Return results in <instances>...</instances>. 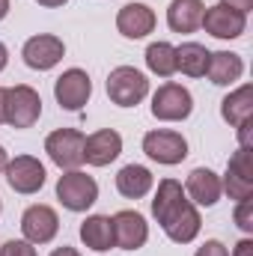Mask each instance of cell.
Returning a JSON list of instances; mask_svg holds the SVG:
<instances>
[{
	"mask_svg": "<svg viewBox=\"0 0 253 256\" xmlns=\"http://www.w3.org/2000/svg\"><path fill=\"white\" fill-rule=\"evenodd\" d=\"M230 256H253V238H242V242L232 248Z\"/></svg>",
	"mask_w": 253,
	"mask_h": 256,
	"instance_id": "f1b7e54d",
	"label": "cell"
},
{
	"mask_svg": "<svg viewBox=\"0 0 253 256\" xmlns=\"http://www.w3.org/2000/svg\"><path fill=\"white\" fill-rule=\"evenodd\" d=\"M194 256H230V248H226L224 242H218V238H208L206 244L196 248V254Z\"/></svg>",
	"mask_w": 253,
	"mask_h": 256,
	"instance_id": "4316f807",
	"label": "cell"
},
{
	"mask_svg": "<svg viewBox=\"0 0 253 256\" xmlns=\"http://www.w3.org/2000/svg\"><path fill=\"white\" fill-rule=\"evenodd\" d=\"M0 214H3V200H0Z\"/></svg>",
	"mask_w": 253,
	"mask_h": 256,
	"instance_id": "8d00e7d4",
	"label": "cell"
},
{
	"mask_svg": "<svg viewBox=\"0 0 253 256\" xmlns=\"http://www.w3.org/2000/svg\"><path fill=\"white\" fill-rule=\"evenodd\" d=\"M206 3L202 0H170L167 6V27L173 33H194L202 21Z\"/></svg>",
	"mask_w": 253,
	"mask_h": 256,
	"instance_id": "ffe728a7",
	"label": "cell"
},
{
	"mask_svg": "<svg viewBox=\"0 0 253 256\" xmlns=\"http://www.w3.org/2000/svg\"><path fill=\"white\" fill-rule=\"evenodd\" d=\"M236 134H238V146L242 149H253V116L244 120L242 126H236Z\"/></svg>",
	"mask_w": 253,
	"mask_h": 256,
	"instance_id": "83f0119b",
	"label": "cell"
},
{
	"mask_svg": "<svg viewBox=\"0 0 253 256\" xmlns=\"http://www.w3.org/2000/svg\"><path fill=\"white\" fill-rule=\"evenodd\" d=\"M0 256H39V254H36V244H30L27 238H9V242H3Z\"/></svg>",
	"mask_w": 253,
	"mask_h": 256,
	"instance_id": "484cf974",
	"label": "cell"
},
{
	"mask_svg": "<svg viewBox=\"0 0 253 256\" xmlns=\"http://www.w3.org/2000/svg\"><path fill=\"white\" fill-rule=\"evenodd\" d=\"M80 242L92 254H108L110 248H116V242H114V218L110 214H90L80 224Z\"/></svg>",
	"mask_w": 253,
	"mask_h": 256,
	"instance_id": "ac0fdd59",
	"label": "cell"
},
{
	"mask_svg": "<svg viewBox=\"0 0 253 256\" xmlns=\"http://www.w3.org/2000/svg\"><path fill=\"white\" fill-rule=\"evenodd\" d=\"M21 232L30 244H51L60 232V218L51 206L45 202H36V206H27L24 214H21Z\"/></svg>",
	"mask_w": 253,
	"mask_h": 256,
	"instance_id": "30bf717a",
	"label": "cell"
},
{
	"mask_svg": "<svg viewBox=\"0 0 253 256\" xmlns=\"http://www.w3.org/2000/svg\"><path fill=\"white\" fill-rule=\"evenodd\" d=\"M6 122V86H0V126Z\"/></svg>",
	"mask_w": 253,
	"mask_h": 256,
	"instance_id": "4dcf8cb0",
	"label": "cell"
},
{
	"mask_svg": "<svg viewBox=\"0 0 253 256\" xmlns=\"http://www.w3.org/2000/svg\"><path fill=\"white\" fill-rule=\"evenodd\" d=\"M57 200L68 212H86L98 200V182L84 170H66L57 179Z\"/></svg>",
	"mask_w": 253,
	"mask_h": 256,
	"instance_id": "3957f363",
	"label": "cell"
},
{
	"mask_svg": "<svg viewBox=\"0 0 253 256\" xmlns=\"http://www.w3.org/2000/svg\"><path fill=\"white\" fill-rule=\"evenodd\" d=\"M21 57H24L27 68H33V72H51L66 57V45L54 33H36L24 42Z\"/></svg>",
	"mask_w": 253,
	"mask_h": 256,
	"instance_id": "7c38bea8",
	"label": "cell"
},
{
	"mask_svg": "<svg viewBox=\"0 0 253 256\" xmlns=\"http://www.w3.org/2000/svg\"><path fill=\"white\" fill-rule=\"evenodd\" d=\"M200 27L214 39H238L248 30V15H242L238 9H230L224 3H214V6H206Z\"/></svg>",
	"mask_w": 253,
	"mask_h": 256,
	"instance_id": "4fadbf2b",
	"label": "cell"
},
{
	"mask_svg": "<svg viewBox=\"0 0 253 256\" xmlns=\"http://www.w3.org/2000/svg\"><path fill=\"white\" fill-rule=\"evenodd\" d=\"M51 256H80L74 248H68V244H63V248H57V250H51Z\"/></svg>",
	"mask_w": 253,
	"mask_h": 256,
	"instance_id": "1f68e13d",
	"label": "cell"
},
{
	"mask_svg": "<svg viewBox=\"0 0 253 256\" xmlns=\"http://www.w3.org/2000/svg\"><path fill=\"white\" fill-rule=\"evenodd\" d=\"M208 57L212 51L200 42H182L176 48V72L188 74V78H202L208 68Z\"/></svg>",
	"mask_w": 253,
	"mask_h": 256,
	"instance_id": "603a6c76",
	"label": "cell"
},
{
	"mask_svg": "<svg viewBox=\"0 0 253 256\" xmlns=\"http://www.w3.org/2000/svg\"><path fill=\"white\" fill-rule=\"evenodd\" d=\"M6 66H9V48H6V45L0 42V72H3Z\"/></svg>",
	"mask_w": 253,
	"mask_h": 256,
	"instance_id": "d6a6232c",
	"label": "cell"
},
{
	"mask_svg": "<svg viewBox=\"0 0 253 256\" xmlns=\"http://www.w3.org/2000/svg\"><path fill=\"white\" fill-rule=\"evenodd\" d=\"M9 15V0H0V21Z\"/></svg>",
	"mask_w": 253,
	"mask_h": 256,
	"instance_id": "d590c367",
	"label": "cell"
},
{
	"mask_svg": "<svg viewBox=\"0 0 253 256\" xmlns=\"http://www.w3.org/2000/svg\"><path fill=\"white\" fill-rule=\"evenodd\" d=\"M39 6H45V9H57V6H63V3H68V0H36Z\"/></svg>",
	"mask_w": 253,
	"mask_h": 256,
	"instance_id": "836d02e7",
	"label": "cell"
},
{
	"mask_svg": "<svg viewBox=\"0 0 253 256\" xmlns=\"http://www.w3.org/2000/svg\"><path fill=\"white\" fill-rule=\"evenodd\" d=\"M146 68L158 78H173L176 74V48L170 42H152L143 54Z\"/></svg>",
	"mask_w": 253,
	"mask_h": 256,
	"instance_id": "cb8c5ba5",
	"label": "cell"
},
{
	"mask_svg": "<svg viewBox=\"0 0 253 256\" xmlns=\"http://www.w3.org/2000/svg\"><path fill=\"white\" fill-rule=\"evenodd\" d=\"M114 242L122 250H140L149 242V224L140 212L122 208L114 214Z\"/></svg>",
	"mask_w": 253,
	"mask_h": 256,
	"instance_id": "9a60e30c",
	"label": "cell"
},
{
	"mask_svg": "<svg viewBox=\"0 0 253 256\" xmlns=\"http://www.w3.org/2000/svg\"><path fill=\"white\" fill-rule=\"evenodd\" d=\"M152 218L158 220L164 236L176 244H190L202 230L200 208L188 200L182 182H176V179L158 182V191L152 196Z\"/></svg>",
	"mask_w": 253,
	"mask_h": 256,
	"instance_id": "6da1fadb",
	"label": "cell"
},
{
	"mask_svg": "<svg viewBox=\"0 0 253 256\" xmlns=\"http://www.w3.org/2000/svg\"><path fill=\"white\" fill-rule=\"evenodd\" d=\"M90 96H92V80L78 66L74 68H66L63 74L54 80V98H57V104L63 110H72V114L84 110V104L90 102Z\"/></svg>",
	"mask_w": 253,
	"mask_h": 256,
	"instance_id": "9c48e42d",
	"label": "cell"
},
{
	"mask_svg": "<svg viewBox=\"0 0 253 256\" xmlns=\"http://www.w3.org/2000/svg\"><path fill=\"white\" fill-rule=\"evenodd\" d=\"M188 200L196 206V208H212L218 206V200L224 196V188H220V176L212 170V167H196L188 173V182L182 185Z\"/></svg>",
	"mask_w": 253,
	"mask_h": 256,
	"instance_id": "2e32d148",
	"label": "cell"
},
{
	"mask_svg": "<svg viewBox=\"0 0 253 256\" xmlns=\"http://www.w3.org/2000/svg\"><path fill=\"white\" fill-rule=\"evenodd\" d=\"M152 185H155V176H152V170L143 167V164H126V167L116 173V191L122 194L126 200H140V196H146V194L152 191Z\"/></svg>",
	"mask_w": 253,
	"mask_h": 256,
	"instance_id": "44dd1931",
	"label": "cell"
},
{
	"mask_svg": "<svg viewBox=\"0 0 253 256\" xmlns=\"http://www.w3.org/2000/svg\"><path fill=\"white\" fill-rule=\"evenodd\" d=\"M190 114H194V96H190L188 86L167 80L152 92V116L155 120H161V122H185Z\"/></svg>",
	"mask_w": 253,
	"mask_h": 256,
	"instance_id": "277c9868",
	"label": "cell"
},
{
	"mask_svg": "<svg viewBox=\"0 0 253 256\" xmlns=\"http://www.w3.org/2000/svg\"><path fill=\"white\" fill-rule=\"evenodd\" d=\"M220 188L224 194H230V200H248L253 196V149H236L230 164H226V173L220 179Z\"/></svg>",
	"mask_w": 253,
	"mask_h": 256,
	"instance_id": "8fae6325",
	"label": "cell"
},
{
	"mask_svg": "<svg viewBox=\"0 0 253 256\" xmlns=\"http://www.w3.org/2000/svg\"><path fill=\"white\" fill-rule=\"evenodd\" d=\"M6 164H9V152H6V149L0 146V173L6 170Z\"/></svg>",
	"mask_w": 253,
	"mask_h": 256,
	"instance_id": "e575fe53",
	"label": "cell"
},
{
	"mask_svg": "<svg viewBox=\"0 0 253 256\" xmlns=\"http://www.w3.org/2000/svg\"><path fill=\"white\" fill-rule=\"evenodd\" d=\"M220 3L230 6V9H238L242 15H248V12L253 9V0H220Z\"/></svg>",
	"mask_w": 253,
	"mask_h": 256,
	"instance_id": "f546056e",
	"label": "cell"
},
{
	"mask_svg": "<svg viewBox=\"0 0 253 256\" xmlns=\"http://www.w3.org/2000/svg\"><path fill=\"white\" fill-rule=\"evenodd\" d=\"M149 96V78L134 66H116L108 74V98L116 108H137Z\"/></svg>",
	"mask_w": 253,
	"mask_h": 256,
	"instance_id": "7a4b0ae2",
	"label": "cell"
},
{
	"mask_svg": "<svg viewBox=\"0 0 253 256\" xmlns=\"http://www.w3.org/2000/svg\"><path fill=\"white\" fill-rule=\"evenodd\" d=\"M155 24H158L155 9L146 6V3H126L116 12V30L126 39H146L155 30Z\"/></svg>",
	"mask_w": 253,
	"mask_h": 256,
	"instance_id": "e0dca14e",
	"label": "cell"
},
{
	"mask_svg": "<svg viewBox=\"0 0 253 256\" xmlns=\"http://www.w3.org/2000/svg\"><path fill=\"white\" fill-rule=\"evenodd\" d=\"M232 220H236V226H238L244 236H253V196L238 200V206H236V212H232Z\"/></svg>",
	"mask_w": 253,
	"mask_h": 256,
	"instance_id": "d4e9b609",
	"label": "cell"
},
{
	"mask_svg": "<svg viewBox=\"0 0 253 256\" xmlns=\"http://www.w3.org/2000/svg\"><path fill=\"white\" fill-rule=\"evenodd\" d=\"M122 155V134L114 128H98L84 140V161L90 167H108Z\"/></svg>",
	"mask_w": 253,
	"mask_h": 256,
	"instance_id": "5bb4252c",
	"label": "cell"
},
{
	"mask_svg": "<svg viewBox=\"0 0 253 256\" xmlns=\"http://www.w3.org/2000/svg\"><path fill=\"white\" fill-rule=\"evenodd\" d=\"M206 74H208V80L214 86H232L244 74V60L236 51H212Z\"/></svg>",
	"mask_w": 253,
	"mask_h": 256,
	"instance_id": "d6986e66",
	"label": "cell"
},
{
	"mask_svg": "<svg viewBox=\"0 0 253 256\" xmlns=\"http://www.w3.org/2000/svg\"><path fill=\"white\" fill-rule=\"evenodd\" d=\"M220 116L226 126H242L244 120L253 116V86L250 84H242L238 90H232L224 102H220Z\"/></svg>",
	"mask_w": 253,
	"mask_h": 256,
	"instance_id": "7402d4cb",
	"label": "cell"
},
{
	"mask_svg": "<svg viewBox=\"0 0 253 256\" xmlns=\"http://www.w3.org/2000/svg\"><path fill=\"white\" fill-rule=\"evenodd\" d=\"M86 134L78 128H57L45 137V152L60 170H80Z\"/></svg>",
	"mask_w": 253,
	"mask_h": 256,
	"instance_id": "52a82bcc",
	"label": "cell"
},
{
	"mask_svg": "<svg viewBox=\"0 0 253 256\" xmlns=\"http://www.w3.org/2000/svg\"><path fill=\"white\" fill-rule=\"evenodd\" d=\"M42 116V96L27 86L15 84L6 90V126L12 128H33Z\"/></svg>",
	"mask_w": 253,
	"mask_h": 256,
	"instance_id": "8992f818",
	"label": "cell"
},
{
	"mask_svg": "<svg viewBox=\"0 0 253 256\" xmlns=\"http://www.w3.org/2000/svg\"><path fill=\"white\" fill-rule=\"evenodd\" d=\"M3 173H6L9 188L15 194H24V196L39 194L45 188V179H48L45 164L36 155H15V158H9V164H6Z\"/></svg>",
	"mask_w": 253,
	"mask_h": 256,
	"instance_id": "ba28073f",
	"label": "cell"
},
{
	"mask_svg": "<svg viewBox=\"0 0 253 256\" xmlns=\"http://www.w3.org/2000/svg\"><path fill=\"white\" fill-rule=\"evenodd\" d=\"M143 152L164 167H176L188 158V140L173 128H152L143 134Z\"/></svg>",
	"mask_w": 253,
	"mask_h": 256,
	"instance_id": "5b68a950",
	"label": "cell"
}]
</instances>
